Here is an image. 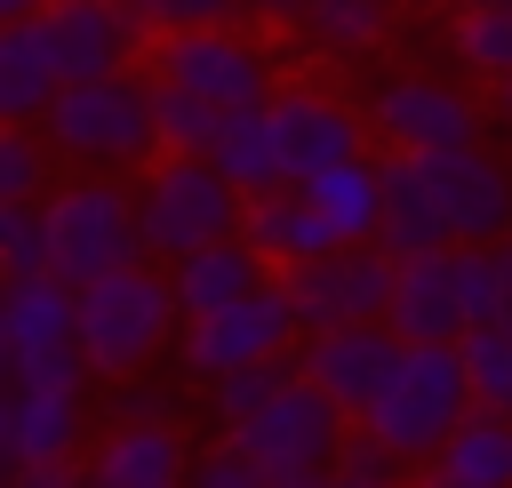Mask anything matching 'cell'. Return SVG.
<instances>
[{"label":"cell","mask_w":512,"mask_h":488,"mask_svg":"<svg viewBox=\"0 0 512 488\" xmlns=\"http://www.w3.org/2000/svg\"><path fill=\"white\" fill-rule=\"evenodd\" d=\"M56 160L80 168H152L160 160V80L104 72V80H64L56 104L32 120Z\"/></svg>","instance_id":"1"},{"label":"cell","mask_w":512,"mask_h":488,"mask_svg":"<svg viewBox=\"0 0 512 488\" xmlns=\"http://www.w3.org/2000/svg\"><path fill=\"white\" fill-rule=\"evenodd\" d=\"M136 208H144L152 256H168V264L208 248V240H240V224H248V192L208 152H160L136 184Z\"/></svg>","instance_id":"2"},{"label":"cell","mask_w":512,"mask_h":488,"mask_svg":"<svg viewBox=\"0 0 512 488\" xmlns=\"http://www.w3.org/2000/svg\"><path fill=\"white\" fill-rule=\"evenodd\" d=\"M40 208H48L56 272H64L72 288H88V280L128 272V264L152 256V240H144V208H136V192H128L112 168H104V176H72V184H56Z\"/></svg>","instance_id":"3"},{"label":"cell","mask_w":512,"mask_h":488,"mask_svg":"<svg viewBox=\"0 0 512 488\" xmlns=\"http://www.w3.org/2000/svg\"><path fill=\"white\" fill-rule=\"evenodd\" d=\"M464 416H472L464 344H408L400 376H392L384 400L360 416V432H376V440H384L392 456H408V464H432Z\"/></svg>","instance_id":"4"},{"label":"cell","mask_w":512,"mask_h":488,"mask_svg":"<svg viewBox=\"0 0 512 488\" xmlns=\"http://www.w3.org/2000/svg\"><path fill=\"white\" fill-rule=\"evenodd\" d=\"M176 320H184L176 280L152 272V264H128V272H104V280L80 288V352H88V368L112 376V384L136 376V368L168 344Z\"/></svg>","instance_id":"5"},{"label":"cell","mask_w":512,"mask_h":488,"mask_svg":"<svg viewBox=\"0 0 512 488\" xmlns=\"http://www.w3.org/2000/svg\"><path fill=\"white\" fill-rule=\"evenodd\" d=\"M0 352L16 384H56L80 392L96 368L80 352V288L64 272H24L0 288Z\"/></svg>","instance_id":"6"},{"label":"cell","mask_w":512,"mask_h":488,"mask_svg":"<svg viewBox=\"0 0 512 488\" xmlns=\"http://www.w3.org/2000/svg\"><path fill=\"white\" fill-rule=\"evenodd\" d=\"M344 424H352V416H344V408H336V400L296 368V376H288V384H280V392L240 424V432H224V440H240L272 480H280V472H312V480H328V464H336V456H344V440H352Z\"/></svg>","instance_id":"7"},{"label":"cell","mask_w":512,"mask_h":488,"mask_svg":"<svg viewBox=\"0 0 512 488\" xmlns=\"http://www.w3.org/2000/svg\"><path fill=\"white\" fill-rule=\"evenodd\" d=\"M152 80L168 88H192L208 96L216 112H248V104H272V56L240 32V24H200V32H168L152 40Z\"/></svg>","instance_id":"8"},{"label":"cell","mask_w":512,"mask_h":488,"mask_svg":"<svg viewBox=\"0 0 512 488\" xmlns=\"http://www.w3.org/2000/svg\"><path fill=\"white\" fill-rule=\"evenodd\" d=\"M296 336H304L296 288H288V280H264L256 296L184 320L176 360H184L192 376H224V368H248V360H296Z\"/></svg>","instance_id":"9"},{"label":"cell","mask_w":512,"mask_h":488,"mask_svg":"<svg viewBox=\"0 0 512 488\" xmlns=\"http://www.w3.org/2000/svg\"><path fill=\"white\" fill-rule=\"evenodd\" d=\"M392 280H400V256H392L384 240L328 248L320 264H296V272H288V288H296V312H304V336H312V328L384 320V312H392Z\"/></svg>","instance_id":"10"},{"label":"cell","mask_w":512,"mask_h":488,"mask_svg":"<svg viewBox=\"0 0 512 488\" xmlns=\"http://www.w3.org/2000/svg\"><path fill=\"white\" fill-rule=\"evenodd\" d=\"M400 360H408V336L392 328V320H352V328H312L304 336V352H296V368L360 424L376 400H384V384L400 376Z\"/></svg>","instance_id":"11"},{"label":"cell","mask_w":512,"mask_h":488,"mask_svg":"<svg viewBox=\"0 0 512 488\" xmlns=\"http://www.w3.org/2000/svg\"><path fill=\"white\" fill-rule=\"evenodd\" d=\"M432 208L448 216V240H512V160H496L488 144H448V152H416Z\"/></svg>","instance_id":"12"},{"label":"cell","mask_w":512,"mask_h":488,"mask_svg":"<svg viewBox=\"0 0 512 488\" xmlns=\"http://www.w3.org/2000/svg\"><path fill=\"white\" fill-rule=\"evenodd\" d=\"M480 104L432 72H400L368 96V128L384 136V152H448V144H480Z\"/></svg>","instance_id":"13"},{"label":"cell","mask_w":512,"mask_h":488,"mask_svg":"<svg viewBox=\"0 0 512 488\" xmlns=\"http://www.w3.org/2000/svg\"><path fill=\"white\" fill-rule=\"evenodd\" d=\"M272 128H280L288 184H304V176H320V168H344V160H360V144H368V112H352L336 88H312V80H296V88L272 96Z\"/></svg>","instance_id":"14"},{"label":"cell","mask_w":512,"mask_h":488,"mask_svg":"<svg viewBox=\"0 0 512 488\" xmlns=\"http://www.w3.org/2000/svg\"><path fill=\"white\" fill-rule=\"evenodd\" d=\"M40 32H48V56H56L64 80L128 72V48L144 40L128 0H56V8H40Z\"/></svg>","instance_id":"15"},{"label":"cell","mask_w":512,"mask_h":488,"mask_svg":"<svg viewBox=\"0 0 512 488\" xmlns=\"http://www.w3.org/2000/svg\"><path fill=\"white\" fill-rule=\"evenodd\" d=\"M240 240H248L264 264H280V272H296V264H320L328 248H344V240H336V224L312 208V192H304V184L256 192V200H248V224H240Z\"/></svg>","instance_id":"16"},{"label":"cell","mask_w":512,"mask_h":488,"mask_svg":"<svg viewBox=\"0 0 512 488\" xmlns=\"http://www.w3.org/2000/svg\"><path fill=\"white\" fill-rule=\"evenodd\" d=\"M408 344H464V296H456V256L432 248V256H408L400 280H392V312H384Z\"/></svg>","instance_id":"17"},{"label":"cell","mask_w":512,"mask_h":488,"mask_svg":"<svg viewBox=\"0 0 512 488\" xmlns=\"http://www.w3.org/2000/svg\"><path fill=\"white\" fill-rule=\"evenodd\" d=\"M192 456L176 424H112L88 456V488H184Z\"/></svg>","instance_id":"18"},{"label":"cell","mask_w":512,"mask_h":488,"mask_svg":"<svg viewBox=\"0 0 512 488\" xmlns=\"http://www.w3.org/2000/svg\"><path fill=\"white\" fill-rule=\"evenodd\" d=\"M168 280H176V304H184V320H200V312H224V304L256 296L272 272H264V256H256L248 240H208V248L176 256V264H168Z\"/></svg>","instance_id":"19"},{"label":"cell","mask_w":512,"mask_h":488,"mask_svg":"<svg viewBox=\"0 0 512 488\" xmlns=\"http://www.w3.org/2000/svg\"><path fill=\"white\" fill-rule=\"evenodd\" d=\"M56 88H64V72L48 56L40 16H8L0 24V120H40L56 104Z\"/></svg>","instance_id":"20"},{"label":"cell","mask_w":512,"mask_h":488,"mask_svg":"<svg viewBox=\"0 0 512 488\" xmlns=\"http://www.w3.org/2000/svg\"><path fill=\"white\" fill-rule=\"evenodd\" d=\"M400 264L408 256H432V248H456L448 240V216L432 208V192H424V168H416V152H384V232H376Z\"/></svg>","instance_id":"21"},{"label":"cell","mask_w":512,"mask_h":488,"mask_svg":"<svg viewBox=\"0 0 512 488\" xmlns=\"http://www.w3.org/2000/svg\"><path fill=\"white\" fill-rule=\"evenodd\" d=\"M8 448H16V464H48V456H80V432H88V416H80V392H56V384H16V400H8Z\"/></svg>","instance_id":"22"},{"label":"cell","mask_w":512,"mask_h":488,"mask_svg":"<svg viewBox=\"0 0 512 488\" xmlns=\"http://www.w3.org/2000/svg\"><path fill=\"white\" fill-rule=\"evenodd\" d=\"M208 160L256 200V192H280L288 184V160H280V128H272V104H248V112H224Z\"/></svg>","instance_id":"23"},{"label":"cell","mask_w":512,"mask_h":488,"mask_svg":"<svg viewBox=\"0 0 512 488\" xmlns=\"http://www.w3.org/2000/svg\"><path fill=\"white\" fill-rule=\"evenodd\" d=\"M304 192H312V208L336 224V240H344V248L384 232V160H344V168H320V176H304Z\"/></svg>","instance_id":"24"},{"label":"cell","mask_w":512,"mask_h":488,"mask_svg":"<svg viewBox=\"0 0 512 488\" xmlns=\"http://www.w3.org/2000/svg\"><path fill=\"white\" fill-rule=\"evenodd\" d=\"M432 464H448V472H464V480H488V488H512V416L472 408Z\"/></svg>","instance_id":"25"},{"label":"cell","mask_w":512,"mask_h":488,"mask_svg":"<svg viewBox=\"0 0 512 488\" xmlns=\"http://www.w3.org/2000/svg\"><path fill=\"white\" fill-rule=\"evenodd\" d=\"M448 48H456V64H464L472 80L504 88V80H512V0H504V8H456Z\"/></svg>","instance_id":"26"},{"label":"cell","mask_w":512,"mask_h":488,"mask_svg":"<svg viewBox=\"0 0 512 488\" xmlns=\"http://www.w3.org/2000/svg\"><path fill=\"white\" fill-rule=\"evenodd\" d=\"M304 32L320 48H336V56H360V48H376L392 32V0H312L304 8Z\"/></svg>","instance_id":"27"},{"label":"cell","mask_w":512,"mask_h":488,"mask_svg":"<svg viewBox=\"0 0 512 488\" xmlns=\"http://www.w3.org/2000/svg\"><path fill=\"white\" fill-rule=\"evenodd\" d=\"M464 376H472V408L512 416V320L464 328Z\"/></svg>","instance_id":"28"},{"label":"cell","mask_w":512,"mask_h":488,"mask_svg":"<svg viewBox=\"0 0 512 488\" xmlns=\"http://www.w3.org/2000/svg\"><path fill=\"white\" fill-rule=\"evenodd\" d=\"M296 376V360H248V368H224V376H208V408H216V424L224 432H240L280 384Z\"/></svg>","instance_id":"29"},{"label":"cell","mask_w":512,"mask_h":488,"mask_svg":"<svg viewBox=\"0 0 512 488\" xmlns=\"http://www.w3.org/2000/svg\"><path fill=\"white\" fill-rule=\"evenodd\" d=\"M0 272H56V240H48V208L40 200H0Z\"/></svg>","instance_id":"30"},{"label":"cell","mask_w":512,"mask_h":488,"mask_svg":"<svg viewBox=\"0 0 512 488\" xmlns=\"http://www.w3.org/2000/svg\"><path fill=\"white\" fill-rule=\"evenodd\" d=\"M48 160H56V144L32 120H8L0 128V200H48Z\"/></svg>","instance_id":"31"},{"label":"cell","mask_w":512,"mask_h":488,"mask_svg":"<svg viewBox=\"0 0 512 488\" xmlns=\"http://www.w3.org/2000/svg\"><path fill=\"white\" fill-rule=\"evenodd\" d=\"M216 128H224V112H216L208 96H192V88H168V80H160V152H208V144H216Z\"/></svg>","instance_id":"32"},{"label":"cell","mask_w":512,"mask_h":488,"mask_svg":"<svg viewBox=\"0 0 512 488\" xmlns=\"http://www.w3.org/2000/svg\"><path fill=\"white\" fill-rule=\"evenodd\" d=\"M248 0H128V16L144 24V40H168V32H200V24H240Z\"/></svg>","instance_id":"33"},{"label":"cell","mask_w":512,"mask_h":488,"mask_svg":"<svg viewBox=\"0 0 512 488\" xmlns=\"http://www.w3.org/2000/svg\"><path fill=\"white\" fill-rule=\"evenodd\" d=\"M400 464H408V456H392L376 432H360V440H344V456L328 464V488H416V480H400Z\"/></svg>","instance_id":"34"},{"label":"cell","mask_w":512,"mask_h":488,"mask_svg":"<svg viewBox=\"0 0 512 488\" xmlns=\"http://www.w3.org/2000/svg\"><path fill=\"white\" fill-rule=\"evenodd\" d=\"M184 488H272V472H264L240 440H224V448H200V456H192Z\"/></svg>","instance_id":"35"},{"label":"cell","mask_w":512,"mask_h":488,"mask_svg":"<svg viewBox=\"0 0 512 488\" xmlns=\"http://www.w3.org/2000/svg\"><path fill=\"white\" fill-rule=\"evenodd\" d=\"M168 416H176V400L160 384H144V376H120L112 384V424H168Z\"/></svg>","instance_id":"36"},{"label":"cell","mask_w":512,"mask_h":488,"mask_svg":"<svg viewBox=\"0 0 512 488\" xmlns=\"http://www.w3.org/2000/svg\"><path fill=\"white\" fill-rule=\"evenodd\" d=\"M16 488H88L80 456H48V464H16Z\"/></svg>","instance_id":"37"},{"label":"cell","mask_w":512,"mask_h":488,"mask_svg":"<svg viewBox=\"0 0 512 488\" xmlns=\"http://www.w3.org/2000/svg\"><path fill=\"white\" fill-rule=\"evenodd\" d=\"M248 8H256L264 24H304V8H312V0H248Z\"/></svg>","instance_id":"38"},{"label":"cell","mask_w":512,"mask_h":488,"mask_svg":"<svg viewBox=\"0 0 512 488\" xmlns=\"http://www.w3.org/2000/svg\"><path fill=\"white\" fill-rule=\"evenodd\" d=\"M416 488H488V480H464V472H448V464H424Z\"/></svg>","instance_id":"39"},{"label":"cell","mask_w":512,"mask_h":488,"mask_svg":"<svg viewBox=\"0 0 512 488\" xmlns=\"http://www.w3.org/2000/svg\"><path fill=\"white\" fill-rule=\"evenodd\" d=\"M40 8H56V0H0V24L8 16H40Z\"/></svg>","instance_id":"40"},{"label":"cell","mask_w":512,"mask_h":488,"mask_svg":"<svg viewBox=\"0 0 512 488\" xmlns=\"http://www.w3.org/2000/svg\"><path fill=\"white\" fill-rule=\"evenodd\" d=\"M272 488H328V480H312V472H280Z\"/></svg>","instance_id":"41"},{"label":"cell","mask_w":512,"mask_h":488,"mask_svg":"<svg viewBox=\"0 0 512 488\" xmlns=\"http://www.w3.org/2000/svg\"><path fill=\"white\" fill-rule=\"evenodd\" d=\"M504 320H512V240H504Z\"/></svg>","instance_id":"42"},{"label":"cell","mask_w":512,"mask_h":488,"mask_svg":"<svg viewBox=\"0 0 512 488\" xmlns=\"http://www.w3.org/2000/svg\"><path fill=\"white\" fill-rule=\"evenodd\" d=\"M496 120H504V128H512V80H504V88H496Z\"/></svg>","instance_id":"43"},{"label":"cell","mask_w":512,"mask_h":488,"mask_svg":"<svg viewBox=\"0 0 512 488\" xmlns=\"http://www.w3.org/2000/svg\"><path fill=\"white\" fill-rule=\"evenodd\" d=\"M448 8H504V0H448Z\"/></svg>","instance_id":"44"}]
</instances>
